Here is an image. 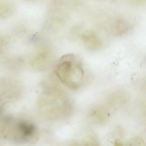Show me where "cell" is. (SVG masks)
Wrapping results in <instances>:
<instances>
[{
  "instance_id": "obj_1",
  "label": "cell",
  "mask_w": 146,
  "mask_h": 146,
  "mask_svg": "<svg viewBox=\"0 0 146 146\" xmlns=\"http://www.w3.org/2000/svg\"><path fill=\"white\" fill-rule=\"evenodd\" d=\"M55 72L61 82L69 88L78 89L83 82L84 72L82 62L76 55H63L57 61Z\"/></svg>"
},
{
  "instance_id": "obj_2",
  "label": "cell",
  "mask_w": 146,
  "mask_h": 146,
  "mask_svg": "<svg viewBox=\"0 0 146 146\" xmlns=\"http://www.w3.org/2000/svg\"><path fill=\"white\" fill-rule=\"evenodd\" d=\"M18 128L24 138L31 136L35 130L33 125L24 121L19 123Z\"/></svg>"
},
{
  "instance_id": "obj_3",
  "label": "cell",
  "mask_w": 146,
  "mask_h": 146,
  "mask_svg": "<svg viewBox=\"0 0 146 146\" xmlns=\"http://www.w3.org/2000/svg\"><path fill=\"white\" fill-rule=\"evenodd\" d=\"M86 38H85V41L86 43L91 46H93L95 47L99 43L98 41L96 39V38L94 35H92L91 36H86Z\"/></svg>"
},
{
  "instance_id": "obj_4",
  "label": "cell",
  "mask_w": 146,
  "mask_h": 146,
  "mask_svg": "<svg viewBox=\"0 0 146 146\" xmlns=\"http://www.w3.org/2000/svg\"><path fill=\"white\" fill-rule=\"evenodd\" d=\"M83 146H98L96 142L92 141V142L88 141L85 143Z\"/></svg>"
},
{
  "instance_id": "obj_5",
  "label": "cell",
  "mask_w": 146,
  "mask_h": 146,
  "mask_svg": "<svg viewBox=\"0 0 146 146\" xmlns=\"http://www.w3.org/2000/svg\"><path fill=\"white\" fill-rule=\"evenodd\" d=\"M136 74V73L135 72H132L130 75V79L131 80H133V78L134 76Z\"/></svg>"
}]
</instances>
